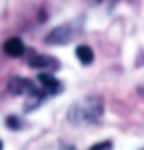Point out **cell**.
Instances as JSON below:
<instances>
[{
  "mask_svg": "<svg viewBox=\"0 0 144 150\" xmlns=\"http://www.w3.org/2000/svg\"><path fill=\"white\" fill-rule=\"evenodd\" d=\"M103 117V101L99 97H87L69 109V120L73 125H91Z\"/></svg>",
  "mask_w": 144,
  "mask_h": 150,
  "instance_id": "6da1fadb",
  "label": "cell"
},
{
  "mask_svg": "<svg viewBox=\"0 0 144 150\" xmlns=\"http://www.w3.org/2000/svg\"><path fill=\"white\" fill-rule=\"evenodd\" d=\"M75 36V28H73V24H63L59 28H55L47 34L46 42L47 44H53V45H59V44H67L71 38Z\"/></svg>",
  "mask_w": 144,
  "mask_h": 150,
  "instance_id": "7a4b0ae2",
  "label": "cell"
},
{
  "mask_svg": "<svg viewBox=\"0 0 144 150\" xmlns=\"http://www.w3.org/2000/svg\"><path fill=\"white\" fill-rule=\"evenodd\" d=\"M28 63L32 67L36 69H46V71H53V69L59 67V63L55 57H49V55H42V53H36V52H30L28 55Z\"/></svg>",
  "mask_w": 144,
  "mask_h": 150,
  "instance_id": "3957f363",
  "label": "cell"
},
{
  "mask_svg": "<svg viewBox=\"0 0 144 150\" xmlns=\"http://www.w3.org/2000/svg\"><path fill=\"white\" fill-rule=\"evenodd\" d=\"M38 83H40V87L44 89L46 95H55V93L61 91V83L57 81L52 73H40L38 75Z\"/></svg>",
  "mask_w": 144,
  "mask_h": 150,
  "instance_id": "277c9868",
  "label": "cell"
},
{
  "mask_svg": "<svg viewBox=\"0 0 144 150\" xmlns=\"http://www.w3.org/2000/svg\"><path fill=\"white\" fill-rule=\"evenodd\" d=\"M24 52H26V47H24L20 38H8L4 42V53L10 57H20Z\"/></svg>",
  "mask_w": 144,
  "mask_h": 150,
  "instance_id": "5b68a950",
  "label": "cell"
},
{
  "mask_svg": "<svg viewBox=\"0 0 144 150\" xmlns=\"http://www.w3.org/2000/svg\"><path fill=\"white\" fill-rule=\"evenodd\" d=\"M75 55H77V59L81 61L83 65H89V63H93V59H95V55H93V50L89 47V45H77Z\"/></svg>",
  "mask_w": 144,
  "mask_h": 150,
  "instance_id": "8992f818",
  "label": "cell"
},
{
  "mask_svg": "<svg viewBox=\"0 0 144 150\" xmlns=\"http://www.w3.org/2000/svg\"><path fill=\"white\" fill-rule=\"evenodd\" d=\"M6 125L10 128H20V120L16 119V117H8V119H6Z\"/></svg>",
  "mask_w": 144,
  "mask_h": 150,
  "instance_id": "52a82bcc",
  "label": "cell"
},
{
  "mask_svg": "<svg viewBox=\"0 0 144 150\" xmlns=\"http://www.w3.org/2000/svg\"><path fill=\"white\" fill-rule=\"evenodd\" d=\"M111 148H113L111 142H99V144H95L91 150H111Z\"/></svg>",
  "mask_w": 144,
  "mask_h": 150,
  "instance_id": "ba28073f",
  "label": "cell"
},
{
  "mask_svg": "<svg viewBox=\"0 0 144 150\" xmlns=\"http://www.w3.org/2000/svg\"><path fill=\"white\" fill-rule=\"evenodd\" d=\"M0 150H2V140H0Z\"/></svg>",
  "mask_w": 144,
  "mask_h": 150,
  "instance_id": "9c48e42d",
  "label": "cell"
}]
</instances>
